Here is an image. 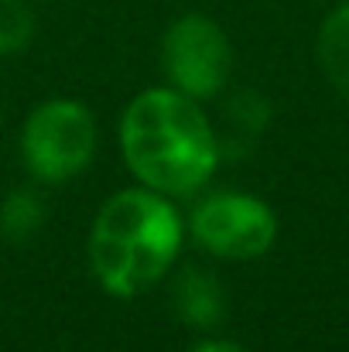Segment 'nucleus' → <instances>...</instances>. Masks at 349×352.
Returning <instances> with one entry per match:
<instances>
[{
	"instance_id": "4",
	"label": "nucleus",
	"mask_w": 349,
	"mask_h": 352,
	"mask_svg": "<svg viewBox=\"0 0 349 352\" xmlns=\"http://www.w3.org/2000/svg\"><path fill=\"white\" fill-rule=\"evenodd\" d=\"M161 65L171 79V89L192 100H209L226 86L233 65L230 38L216 21L202 14H185L165 31Z\"/></svg>"
},
{
	"instance_id": "1",
	"label": "nucleus",
	"mask_w": 349,
	"mask_h": 352,
	"mask_svg": "<svg viewBox=\"0 0 349 352\" xmlns=\"http://www.w3.org/2000/svg\"><path fill=\"white\" fill-rule=\"evenodd\" d=\"M127 168L161 195H192L220 164V137L192 96L161 86L147 89L120 120Z\"/></svg>"
},
{
	"instance_id": "11",
	"label": "nucleus",
	"mask_w": 349,
	"mask_h": 352,
	"mask_svg": "<svg viewBox=\"0 0 349 352\" xmlns=\"http://www.w3.org/2000/svg\"><path fill=\"white\" fill-rule=\"evenodd\" d=\"M192 352H246L243 346H236V342H202L199 349Z\"/></svg>"
},
{
	"instance_id": "7",
	"label": "nucleus",
	"mask_w": 349,
	"mask_h": 352,
	"mask_svg": "<svg viewBox=\"0 0 349 352\" xmlns=\"http://www.w3.org/2000/svg\"><path fill=\"white\" fill-rule=\"evenodd\" d=\"M319 62L332 89L349 103V0L339 3L319 28Z\"/></svg>"
},
{
	"instance_id": "9",
	"label": "nucleus",
	"mask_w": 349,
	"mask_h": 352,
	"mask_svg": "<svg viewBox=\"0 0 349 352\" xmlns=\"http://www.w3.org/2000/svg\"><path fill=\"white\" fill-rule=\"evenodd\" d=\"M267 120H271V103H267L260 93H253V89L236 93L230 103H226V123H230L233 147H236V151L250 147V140H253L257 133H264Z\"/></svg>"
},
{
	"instance_id": "2",
	"label": "nucleus",
	"mask_w": 349,
	"mask_h": 352,
	"mask_svg": "<svg viewBox=\"0 0 349 352\" xmlns=\"http://www.w3.org/2000/svg\"><path fill=\"white\" fill-rule=\"evenodd\" d=\"M178 250L182 219L175 206L151 188H127L107 199L89 233L93 274L116 298H134L158 284Z\"/></svg>"
},
{
	"instance_id": "6",
	"label": "nucleus",
	"mask_w": 349,
	"mask_h": 352,
	"mask_svg": "<svg viewBox=\"0 0 349 352\" xmlns=\"http://www.w3.org/2000/svg\"><path fill=\"white\" fill-rule=\"evenodd\" d=\"M171 305H175V315L185 325L209 329V325L223 322V315H226V291L213 274L185 270L171 287Z\"/></svg>"
},
{
	"instance_id": "5",
	"label": "nucleus",
	"mask_w": 349,
	"mask_h": 352,
	"mask_svg": "<svg viewBox=\"0 0 349 352\" xmlns=\"http://www.w3.org/2000/svg\"><path fill=\"white\" fill-rule=\"evenodd\" d=\"M192 236L202 250L223 260L264 256L277 239V216L267 202L243 192H220L195 206Z\"/></svg>"
},
{
	"instance_id": "8",
	"label": "nucleus",
	"mask_w": 349,
	"mask_h": 352,
	"mask_svg": "<svg viewBox=\"0 0 349 352\" xmlns=\"http://www.w3.org/2000/svg\"><path fill=\"white\" fill-rule=\"evenodd\" d=\"M45 223V202L21 188V192H10L3 202H0V236L7 243H24L41 230Z\"/></svg>"
},
{
	"instance_id": "10",
	"label": "nucleus",
	"mask_w": 349,
	"mask_h": 352,
	"mask_svg": "<svg viewBox=\"0 0 349 352\" xmlns=\"http://www.w3.org/2000/svg\"><path fill=\"white\" fill-rule=\"evenodd\" d=\"M34 34V17L24 0H0V55L21 52Z\"/></svg>"
},
{
	"instance_id": "3",
	"label": "nucleus",
	"mask_w": 349,
	"mask_h": 352,
	"mask_svg": "<svg viewBox=\"0 0 349 352\" xmlns=\"http://www.w3.org/2000/svg\"><path fill=\"white\" fill-rule=\"evenodd\" d=\"M96 154V123L83 103L48 100L21 130V157L38 182H69Z\"/></svg>"
}]
</instances>
